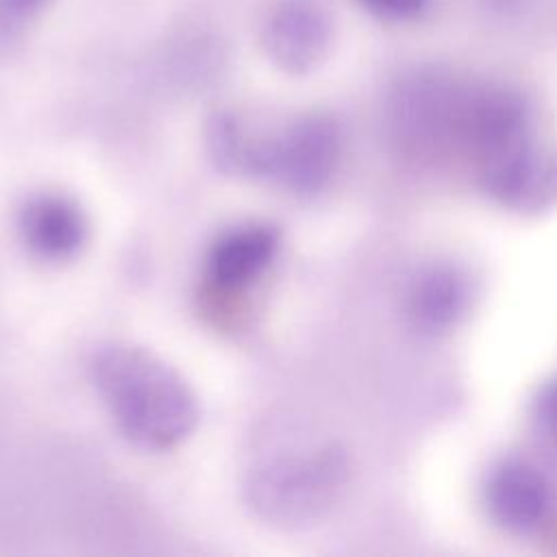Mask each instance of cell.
I'll return each instance as SVG.
<instances>
[{
	"label": "cell",
	"instance_id": "ba28073f",
	"mask_svg": "<svg viewBox=\"0 0 557 557\" xmlns=\"http://www.w3.org/2000/svg\"><path fill=\"white\" fill-rule=\"evenodd\" d=\"M329 44V22L324 13L307 2L292 0L276 9L265 26L268 54L283 70L305 72L322 54Z\"/></svg>",
	"mask_w": 557,
	"mask_h": 557
},
{
	"label": "cell",
	"instance_id": "8fae6325",
	"mask_svg": "<svg viewBox=\"0 0 557 557\" xmlns=\"http://www.w3.org/2000/svg\"><path fill=\"white\" fill-rule=\"evenodd\" d=\"M533 413L540 429L557 442V379L540 392Z\"/></svg>",
	"mask_w": 557,
	"mask_h": 557
},
{
	"label": "cell",
	"instance_id": "8992f818",
	"mask_svg": "<svg viewBox=\"0 0 557 557\" xmlns=\"http://www.w3.org/2000/svg\"><path fill=\"white\" fill-rule=\"evenodd\" d=\"M281 233L272 224H244L220 235L207 255V278L220 292L250 287L272 263Z\"/></svg>",
	"mask_w": 557,
	"mask_h": 557
},
{
	"label": "cell",
	"instance_id": "9c48e42d",
	"mask_svg": "<svg viewBox=\"0 0 557 557\" xmlns=\"http://www.w3.org/2000/svg\"><path fill=\"white\" fill-rule=\"evenodd\" d=\"M466 281L450 268L429 270L413 287L411 313L424 329H444L463 311Z\"/></svg>",
	"mask_w": 557,
	"mask_h": 557
},
{
	"label": "cell",
	"instance_id": "277c9868",
	"mask_svg": "<svg viewBox=\"0 0 557 557\" xmlns=\"http://www.w3.org/2000/svg\"><path fill=\"white\" fill-rule=\"evenodd\" d=\"M483 185L511 209H544L557 200V152H544L524 141L485 161Z\"/></svg>",
	"mask_w": 557,
	"mask_h": 557
},
{
	"label": "cell",
	"instance_id": "7a4b0ae2",
	"mask_svg": "<svg viewBox=\"0 0 557 557\" xmlns=\"http://www.w3.org/2000/svg\"><path fill=\"white\" fill-rule=\"evenodd\" d=\"M207 146L226 174L263 178L294 194H315L337 168L342 135L331 117L305 115L278 133L257 137L237 115L220 113L209 122Z\"/></svg>",
	"mask_w": 557,
	"mask_h": 557
},
{
	"label": "cell",
	"instance_id": "3957f363",
	"mask_svg": "<svg viewBox=\"0 0 557 557\" xmlns=\"http://www.w3.org/2000/svg\"><path fill=\"white\" fill-rule=\"evenodd\" d=\"M346 470V459L337 448L274 457L250 472L246 498L268 522L300 524L320 516L335 500Z\"/></svg>",
	"mask_w": 557,
	"mask_h": 557
},
{
	"label": "cell",
	"instance_id": "52a82bcc",
	"mask_svg": "<svg viewBox=\"0 0 557 557\" xmlns=\"http://www.w3.org/2000/svg\"><path fill=\"white\" fill-rule=\"evenodd\" d=\"M24 246L44 261L72 259L87 242L85 213L65 196L44 194L30 198L17 218Z\"/></svg>",
	"mask_w": 557,
	"mask_h": 557
},
{
	"label": "cell",
	"instance_id": "30bf717a",
	"mask_svg": "<svg viewBox=\"0 0 557 557\" xmlns=\"http://www.w3.org/2000/svg\"><path fill=\"white\" fill-rule=\"evenodd\" d=\"M429 0H359L361 7H366L370 13L383 17V20H411L418 13L424 11Z\"/></svg>",
	"mask_w": 557,
	"mask_h": 557
},
{
	"label": "cell",
	"instance_id": "6da1fadb",
	"mask_svg": "<svg viewBox=\"0 0 557 557\" xmlns=\"http://www.w3.org/2000/svg\"><path fill=\"white\" fill-rule=\"evenodd\" d=\"M91 379L117 429L139 448H174L198 422L189 385L144 348L100 346L91 357Z\"/></svg>",
	"mask_w": 557,
	"mask_h": 557
},
{
	"label": "cell",
	"instance_id": "5b68a950",
	"mask_svg": "<svg viewBox=\"0 0 557 557\" xmlns=\"http://www.w3.org/2000/svg\"><path fill=\"white\" fill-rule=\"evenodd\" d=\"M490 516L511 531H533L550 513L553 494L544 474L524 461H503L485 481Z\"/></svg>",
	"mask_w": 557,
	"mask_h": 557
}]
</instances>
